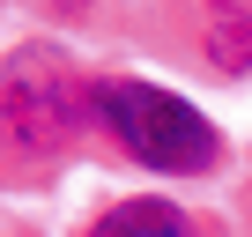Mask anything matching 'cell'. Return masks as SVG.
<instances>
[{
	"mask_svg": "<svg viewBox=\"0 0 252 237\" xmlns=\"http://www.w3.org/2000/svg\"><path fill=\"white\" fill-rule=\"evenodd\" d=\"M89 111H96V126L134 163H149V171H208L215 148H222L208 118L186 96L156 89V82H126V74L89 82Z\"/></svg>",
	"mask_w": 252,
	"mask_h": 237,
	"instance_id": "cell-1",
	"label": "cell"
},
{
	"mask_svg": "<svg viewBox=\"0 0 252 237\" xmlns=\"http://www.w3.org/2000/svg\"><path fill=\"white\" fill-rule=\"evenodd\" d=\"M82 118H89V96L74 89L67 59L52 45H23L8 59V134H15V148L52 156L82 134Z\"/></svg>",
	"mask_w": 252,
	"mask_h": 237,
	"instance_id": "cell-2",
	"label": "cell"
},
{
	"mask_svg": "<svg viewBox=\"0 0 252 237\" xmlns=\"http://www.w3.org/2000/svg\"><path fill=\"white\" fill-rule=\"evenodd\" d=\"M186 15L222 74H252V0H186Z\"/></svg>",
	"mask_w": 252,
	"mask_h": 237,
	"instance_id": "cell-3",
	"label": "cell"
},
{
	"mask_svg": "<svg viewBox=\"0 0 252 237\" xmlns=\"http://www.w3.org/2000/svg\"><path fill=\"white\" fill-rule=\"evenodd\" d=\"M89 237H193V222L171 200H119L111 215H96Z\"/></svg>",
	"mask_w": 252,
	"mask_h": 237,
	"instance_id": "cell-4",
	"label": "cell"
},
{
	"mask_svg": "<svg viewBox=\"0 0 252 237\" xmlns=\"http://www.w3.org/2000/svg\"><path fill=\"white\" fill-rule=\"evenodd\" d=\"M52 8H82V0H52Z\"/></svg>",
	"mask_w": 252,
	"mask_h": 237,
	"instance_id": "cell-5",
	"label": "cell"
}]
</instances>
